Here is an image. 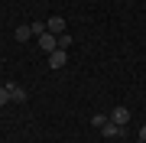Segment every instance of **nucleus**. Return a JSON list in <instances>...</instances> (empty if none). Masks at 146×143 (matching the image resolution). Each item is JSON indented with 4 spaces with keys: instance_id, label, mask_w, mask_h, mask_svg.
Instances as JSON below:
<instances>
[{
    "instance_id": "obj_3",
    "label": "nucleus",
    "mask_w": 146,
    "mask_h": 143,
    "mask_svg": "<svg viewBox=\"0 0 146 143\" xmlns=\"http://www.w3.org/2000/svg\"><path fill=\"white\" fill-rule=\"evenodd\" d=\"M101 133H104V137H107V140H117V137H120V133H123V127H120V124H114V120H107V124H104V127H101Z\"/></svg>"
},
{
    "instance_id": "obj_7",
    "label": "nucleus",
    "mask_w": 146,
    "mask_h": 143,
    "mask_svg": "<svg viewBox=\"0 0 146 143\" xmlns=\"http://www.w3.org/2000/svg\"><path fill=\"white\" fill-rule=\"evenodd\" d=\"M33 36V26L26 23V26H16V43H26V39Z\"/></svg>"
},
{
    "instance_id": "obj_5",
    "label": "nucleus",
    "mask_w": 146,
    "mask_h": 143,
    "mask_svg": "<svg viewBox=\"0 0 146 143\" xmlns=\"http://www.w3.org/2000/svg\"><path fill=\"white\" fill-rule=\"evenodd\" d=\"M49 33H55V36H58V33H68L62 16H49Z\"/></svg>"
},
{
    "instance_id": "obj_8",
    "label": "nucleus",
    "mask_w": 146,
    "mask_h": 143,
    "mask_svg": "<svg viewBox=\"0 0 146 143\" xmlns=\"http://www.w3.org/2000/svg\"><path fill=\"white\" fill-rule=\"evenodd\" d=\"M29 26H33V36H42V33H49V20H36Z\"/></svg>"
},
{
    "instance_id": "obj_1",
    "label": "nucleus",
    "mask_w": 146,
    "mask_h": 143,
    "mask_svg": "<svg viewBox=\"0 0 146 143\" xmlns=\"http://www.w3.org/2000/svg\"><path fill=\"white\" fill-rule=\"evenodd\" d=\"M68 62V49H55V52H49V69H65Z\"/></svg>"
},
{
    "instance_id": "obj_4",
    "label": "nucleus",
    "mask_w": 146,
    "mask_h": 143,
    "mask_svg": "<svg viewBox=\"0 0 146 143\" xmlns=\"http://www.w3.org/2000/svg\"><path fill=\"white\" fill-rule=\"evenodd\" d=\"M110 120H114V124H120V127H123V124L130 120V111H127V107H120V104H117L114 111H110Z\"/></svg>"
},
{
    "instance_id": "obj_11",
    "label": "nucleus",
    "mask_w": 146,
    "mask_h": 143,
    "mask_svg": "<svg viewBox=\"0 0 146 143\" xmlns=\"http://www.w3.org/2000/svg\"><path fill=\"white\" fill-rule=\"evenodd\" d=\"M7 101H10V91H7V85L0 88V104H7Z\"/></svg>"
},
{
    "instance_id": "obj_10",
    "label": "nucleus",
    "mask_w": 146,
    "mask_h": 143,
    "mask_svg": "<svg viewBox=\"0 0 146 143\" xmlns=\"http://www.w3.org/2000/svg\"><path fill=\"white\" fill-rule=\"evenodd\" d=\"M107 120H110V117H104V114H94V117H91V124H94V127H98V130H101V127H104V124H107Z\"/></svg>"
},
{
    "instance_id": "obj_2",
    "label": "nucleus",
    "mask_w": 146,
    "mask_h": 143,
    "mask_svg": "<svg viewBox=\"0 0 146 143\" xmlns=\"http://www.w3.org/2000/svg\"><path fill=\"white\" fill-rule=\"evenodd\" d=\"M39 46H42V52H55V49H58V36H55V33H42Z\"/></svg>"
},
{
    "instance_id": "obj_12",
    "label": "nucleus",
    "mask_w": 146,
    "mask_h": 143,
    "mask_svg": "<svg viewBox=\"0 0 146 143\" xmlns=\"http://www.w3.org/2000/svg\"><path fill=\"white\" fill-rule=\"evenodd\" d=\"M140 140L146 143V124H143V127H140Z\"/></svg>"
},
{
    "instance_id": "obj_6",
    "label": "nucleus",
    "mask_w": 146,
    "mask_h": 143,
    "mask_svg": "<svg viewBox=\"0 0 146 143\" xmlns=\"http://www.w3.org/2000/svg\"><path fill=\"white\" fill-rule=\"evenodd\" d=\"M7 91H10V101H26V88L23 85H7Z\"/></svg>"
},
{
    "instance_id": "obj_9",
    "label": "nucleus",
    "mask_w": 146,
    "mask_h": 143,
    "mask_svg": "<svg viewBox=\"0 0 146 143\" xmlns=\"http://www.w3.org/2000/svg\"><path fill=\"white\" fill-rule=\"evenodd\" d=\"M72 46V33H58V49H68Z\"/></svg>"
}]
</instances>
